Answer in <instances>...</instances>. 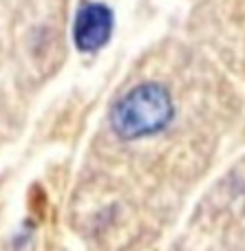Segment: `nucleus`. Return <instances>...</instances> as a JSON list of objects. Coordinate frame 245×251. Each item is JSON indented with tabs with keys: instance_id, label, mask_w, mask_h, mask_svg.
<instances>
[{
	"instance_id": "obj_1",
	"label": "nucleus",
	"mask_w": 245,
	"mask_h": 251,
	"mask_svg": "<svg viewBox=\"0 0 245 251\" xmlns=\"http://www.w3.org/2000/svg\"><path fill=\"white\" fill-rule=\"evenodd\" d=\"M175 119V101L163 84L144 82L126 91L113 104L109 126L122 141H137L163 132Z\"/></svg>"
},
{
	"instance_id": "obj_2",
	"label": "nucleus",
	"mask_w": 245,
	"mask_h": 251,
	"mask_svg": "<svg viewBox=\"0 0 245 251\" xmlns=\"http://www.w3.org/2000/svg\"><path fill=\"white\" fill-rule=\"evenodd\" d=\"M113 11L102 2H88L78 11L73 22V42L82 53H95L110 40Z\"/></svg>"
}]
</instances>
